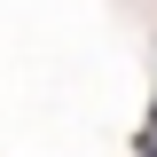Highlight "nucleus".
Masks as SVG:
<instances>
[{"label": "nucleus", "mask_w": 157, "mask_h": 157, "mask_svg": "<svg viewBox=\"0 0 157 157\" xmlns=\"http://www.w3.org/2000/svg\"><path fill=\"white\" fill-rule=\"evenodd\" d=\"M141 157H157V141H149V149H141Z\"/></svg>", "instance_id": "1"}]
</instances>
